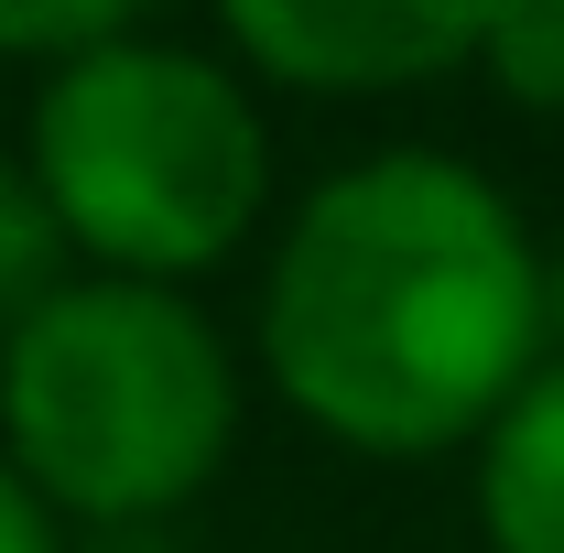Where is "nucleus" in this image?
Listing matches in <instances>:
<instances>
[{
  "instance_id": "obj_5",
  "label": "nucleus",
  "mask_w": 564,
  "mask_h": 553,
  "mask_svg": "<svg viewBox=\"0 0 564 553\" xmlns=\"http://www.w3.org/2000/svg\"><path fill=\"white\" fill-rule=\"evenodd\" d=\"M467 456H478V532H489V553H564V358H543L510 391V413Z\"/></svg>"
},
{
  "instance_id": "obj_6",
  "label": "nucleus",
  "mask_w": 564,
  "mask_h": 553,
  "mask_svg": "<svg viewBox=\"0 0 564 553\" xmlns=\"http://www.w3.org/2000/svg\"><path fill=\"white\" fill-rule=\"evenodd\" d=\"M510 109H543V120H564V0H499V11H478V66Z\"/></svg>"
},
{
  "instance_id": "obj_10",
  "label": "nucleus",
  "mask_w": 564,
  "mask_h": 553,
  "mask_svg": "<svg viewBox=\"0 0 564 553\" xmlns=\"http://www.w3.org/2000/svg\"><path fill=\"white\" fill-rule=\"evenodd\" d=\"M543 358H564V250H543Z\"/></svg>"
},
{
  "instance_id": "obj_9",
  "label": "nucleus",
  "mask_w": 564,
  "mask_h": 553,
  "mask_svg": "<svg viewBox=\"0 0 564 553\" xmlns=\"http://www.w3.org/2000/svg\"><path fill=\"white\" fill-rule=\"evenodd\" d=\"M0 553H66V521L11 478V456H0Z\"/></svg>"
},
{
  "instance_id": "obj_8",
  "label": "nucleus",
  "mask_w": 564,
  "mask_h": 553,
  "mask_svg": "<svg viewBox=\"0 0 564 553\" xmlns=\"http://www.w3.org/2000/svg\"><path fill=\"white\" fill-rule=\"evenodd\" d=\"M131 33V11L120 0H33V11H0V55L11 66H33V87L76 55H98V44H120Z\"/></svg>"
},
{
  "instance_id": "obj_4",
  "label": "nucleus",
  "mask_w": 564,
  "mask_h": 553,
  "mask_svg": "<svg viewBox=\"0 0 564 553\" xmlns=\"http://www.w3.org/2000/svg\"><path fill=\"white\" fill-rule=\"evenodd\" d=\"M217 44L250 87L391 98L478 66V0H228Z\"/></svg>"
},
{
  "instance_id": "obj_7",
  "label": "nucleus",
  "mask_w": 564,
  "mask_h": 553,
  "mask_svg": "<svg viewBox=\"0 0 564 553\" xmlns=\"http://www.w3.org/2000/svg\"><path fill=\"white\" fill-rule=\"evenodd\" d=\"M44 293H66V228L44 217V196H33L22 163H0V337H11Z\"/></svg>"
},
{
  "instance_id": "obj_2",
  "label": "nucleus",
  "mask_w": 564,
  "mask_h": 553,
  "mask_svg": "<svg viewBox=\"0 0 564 553\" xmlns=\"http://www.w3.org/2000/svg\"><path fill=\"white\" fill-rule=\"evenodd\" d=\"M22 174H33L44 217L66 228V261L185 293L217 261H239V239L261 228L272 131L228 55L131 22L120 44L33 87Z\"/></svg>"
},
{
  "instance_id": "obj_3",
  "label": "nucleus",
  "mask_w": 564,
  "mask_h": 553,
  "mask_svg": "<svg viewBox=\"0 0 564 553\" xmlns=\"http://www.w3.org/2000/svg\"><path fill=\"white\" fill-rule=\"evenodd\" d=\"M239 445V358L196 293L66 272L0 337V456L55 521H163Z\"/></svg>"
},
{
  "instance_id": "obj_1",
  "label": "nucleus",
  "mask_w": 564,
  "mask_h": 553,
  "mask_svg": "<svg viewBox=\"0 0 564 553\" xmlns=\"http://www.w3.org/2000/svg\"><path fill=\"white\" fill-rule=\"evenodd\" d=\"M261 380L348 456H456L543 369V239L456 152L326 174L261 272Z\"/></svg>"
}]
</instances>
